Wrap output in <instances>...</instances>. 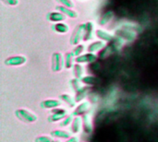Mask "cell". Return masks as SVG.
I'll use <instances>...</instances> for the list:
<instances>
[{
  "instance_id": "2",
  "label": "cell",
  "mask_w": 158,
  "mask_h": 142,
  "mask_svg": "<svg viewBox=\"0 0 158 142\" xmlns=\"http://www.w3.org/2000/svg\"><path fill=\"white\" fill-rule=\"evenodd\" d=\"M15 115L19 120H21V121H23L25 123H33V122H35L37 120V116L35 115L31 114V112H29V111H27L25 109H18V110H16Z\"/></svg>"
},
{
  "instance_id": "12",
  "label": "cell",
  "mask_w": 158,
  "mask_h": 142,
  "mask_svg": "<svg viewBox=\"0 0 158 142\" xmlns=\"http://www.w3.org/2000/svg\"><path fill=\"white\" fill-rule=\"evenodd\" d=\"M52 29H53V30H54L55 32H56V33H61V34L68 32L69 30L68 24H65V23H63V22L56 23L55 25L52 26Z\"/></svg>"
},
{
  "instance_id": "5",
  "label": "cell",
  "mask_w": 158,
  "mask_h": 142,
  "mask_svg": "<svg viewBox=\"0 0 158 142\" xmlns=\"http://www.w3.org/2000/svg\"><path fill=\"white\" fill-rule=\"evenodd\" d=\"M97 59V56L93 53H88L85 55H81L80 56H77L75 58V62L78 64H88V63H94Z\"/></svg>"
},
{
  "instance_id": "6",
  "label": "cell",
  "mask_w": 158,
  "mask_h": 142,
  "mask_svg": "<svg viewBox=\"0 0 158 142\" xmlns=\"http://www.w3.org/2000/svg\"><path fill=\"white\" fill-rule=\"evenodd\" d=\"M46 19L50 22H62L66 19V15L61 12H50L46 15Z\"/></svg>"
},
{
  "instance_id": "18",
  "label": "cell",
  "mask_w": 158,
  "mask_h": 142,
  "mask_svg": "<svg viewBox=\"0 0 158 142\" xmlns=\"http://www.w3.org/2000/svg\"><path fill=\"white\" fill-rule=\"evenodd\" d=\"M81 117H79V116H77V117H75L74 119H73V121H72V132L73 133H79L80 132V130H81Z\"/></svg>"
},
{
  "instance_id": "13",
  "label": "cell",
  "mask_w": 158,
  "mask_h": 142,
  "mask_svg": "<svg viewBox=\"0 0 158 142\" xmlns=\"http://www.w3.org/2000/svg\"><path fill=\"white\" fill-rule=\"evenodd\" d=\"M86 24V30H85V35H84V41H90L93 39V34H94V26L92 21H88L85 23Z\"/></svg>"
},
{
  "instance_id": "11",
  "label": "cell",
  "mask_w": 158,
  "mask_h": 142,
  "mask_svg": "<svg viewBox=\"0 0 158 142\" xmlns=\"http://www.w3.org/2000/svg\"><path fill=\"white\" fill-rule=\"evenodd\" d=\"M90 103L85 102V103H82L81 104H80L73 112V116H81V115H84L85 113H87L89 110H90Z\"/></svg>"
},
{
  "instance_id": "1",
  "label": "cell",
  "mask_w": 158,
  "mask_h": 142,
  "mask_svg": "<svg viewBox=\"0 0 158 142\" xmlns=\"http://www.w3.org/2000/svg\"><path fill=\"white\" fill-rule=\"evenodd\" d=\"M85 30H86V24H79L73 30L71 37H70V44L71 45H78L81 40L84 39L85 35Z\"/></svg>"
},
{
  "instance_id": "16",
  "label": "cell",
  "mask_w": 158,
  "mask_h": 142,
  "mask_svg": "<svg viewBox=\"0 0 158 142\" xmlns=\"http://www.w3.org/2000/svg\"><path fill=\"white\" fill-rule=\"evenodd\" d=\"M73 59H74V55L72 52H69L66 53L65 55V62H64V66L66 68H70L73 65Z\"/></svg>"
},
{
  "instance_id": "31",
  "label": "cell",
  "mask_w": 158,
  "mask_h": 142,
  "mask_svg": "<svg viewBox=\"0 0 158 142\" xmlns=\"http://www.w3.org/2000/svg\"><path fill=\"white\" fill-rule=\"evenodd\" d=\"M54 142H59L58 140H56V141H54Z\"/></svg>"
},
{
  "instance_id": "10",
  "label": "cell",
  "mask_w": 158,
  "mask_h": 142,
  "mask_svg": "<svg viewBox=\"0 0 158 142\" xmlns=\"http://www.w3.org/2000/svg\"><path fill=\"white\" fill-rule=\"evenodd\" d=\"M61 105V103L57 100H45L41 103V107L44 109H54Z\"/></svg>"
},
{
  "instance_id": "7",
  "label": "cell",
  "mask_w": 158,
  "mask_h": 142,
  "mask_svg": "<svg viewBox=\"0 0 158 142\" xmlns=\"http://www.w3.org/2000/svg\"><path fill=\"white\" fill-rule=\"evenodd\" d=\"M95 34L96 36L101 40V41H104V42H111L114 38L113 34L107 32L106 30H96L95 31Z\"/></svg>"
},
{
  "instance_id": "30",
  "label": "cell",
  "mask_w": 158,
  "mask_h": 142,
  "mask_svg": "<svg viewBox=\"0 0 158 142\" xmlns=\"http://www.w3.org/2000/svg\"><path fill=\"white\" fill-rule=\"evenodd\" d=\"M79 141V139L78 137H72V138H69L66 142H78Z\"/></svg>"
},
{
  "instance_id": "19",
  "label": "cell",
  "mask_w": 158,
  "mask_h": 142,
  "mask_svg": "<svg viewBox=\"0 0 158 142\" xmlns=\"http://www.w3.org/2000/svg\"><path fill=\"white\" fill-rule=\"evenodd\" d=\"M83 72H84V69H83V67L80 64L74 65V67H73V75H74L75 79H81V77L83 75Z\"/></svg>"
},
{
  "instance_id": "23",
  "label": "cell",
  "mask_w": 158,
  "mask_h": 142,
  "mask_svg": "<svg viewBox=\"0 0 158 142\" xmlns=\"http://www.w3.org/2000/svg\"><path fill=\"white\" fill-rule=\"evenodd\" d=\"M83 128H84V131L86 133H91L92 132V129H93L92 124L89 121V117L87 116L83 117Z\"/></svg>"
},
{
  "instance_id": "27",
  "label": "cell",
  "mask_w": 158,
  "mask_h": 142,
  "mask_svg": "<svg viewBox=\"0 0 158 142\" xmlns=\"http://www.w3.org/2000/svg\"><path fill=\"white\" fill-rule=\"evenodd\" d=\"M34 142H54V140L47 136H42V137L36 138L34 140Z\"/></svg>"
},
{
  "instance_id": "20",
  "label": "cell",
  "mask_w": 158,
  "mask_h": 142,
  "mask_svg": "<svg viewBox=\"0 0 158 142\" xmlns=\"http://www.w3.org/2000/svg\"><path fill=\"white\" fill-rule=\"evenodd\" d=\"M59 98H60L62 101H64L69 107H74V106H75V102H76V101H74V99H73L70 95L65 93V94H61V95L59 96Z\"/></svg>"
},
{
  "instance_id": "24",
  "label": "cell",
  "mask_w": 158,
  "mask_h": 142,
  "mask_svg": "<svg viewBox=\"0 0 158 142\" xmlns=\"http://www.w3.org/2000/svg\"><path fill=\"white\" fill-rule=\"evenodd\" d=\"M81 79H72L71 81H70V84H71V86H72V89L74 90V91H80L82 87H81Z\"/></svg>"
},
{
  "instance_id": "25",
  "label": "cell",
  "mask_w": 158,
  "mask_h": 142,
  "mask_svg": "<svg viewBox=\"0 0 158 142\" xmlns=\"http://www.w3.org/2000/svg\"><path fill=\"white\" fill-rule=\"evenodd\" d=\"M83 51H84V45L83 44H79V45H77L74 48V50L72 51V53H73L74 56H80Z\"/></svg>"
},
{
  "instance_id": "3",
  "label": "cell",
  "mask_w": 158,
  "mask_h": 142,
  "mask_svg": "<svg viewBox=\"0 0 158 142\" xmlns=\"http://www.w3.org/2000/svg\"><path fill=\"white\" fill-rule=\"evenodd\" d=\"M64 66V60L63 56L60 53H54L52 55V70L54 72H58L61 71Z\"/></svg>"
},
{
  "instance_id": "26",
  "label": "cell",
  "mask_w": 158,
  "mask_h": 142,
  "mask_svg": "<svg viewBox=\"0 0 158 142\" xmlns=\"http://www.w3.org/2000/svg\"><path fill=\"white\" fill-rule=\"evenodd\" d=\"M57 3H59L61 6H64L69 8H72L74 6V3L71 0H56Z\"/></svg>"
},
{
  "instance_id": "28",
  "label": "cell",
  "mask_w": 158,
  "mask_h": 142,
  "mask_svg": "<svg viewBox=\"0 0 158 142\" xmlns=\"http://www.w3.org/2000/svg\"><path fill=\"white\" fill-rule=\"evenodd\" d=\"M70 122H72V116H68L67 118L60 124V126H61V127H66V126H68Z\"/></svg>"
},
{
  "instance_id": "22",
  "label": "cell",
  "mask_w": 158,
  "mask_h": 142,
  "mask_svg": "<svg viewBox=\"0 0 158 142\" xmlns=\"http://www.w3.org/2000/svg\"><path fill=\"white\" fill-rule=\"evenodd\" d=\"M81 80L82 83L87 84V85H94V84H96V82H97L96 78L92 77V76H87V77L81 78Z\"/></svg>"
},
{
  "instance_id": "9",
  "label": "cell",
  "mask_w": 158,
  "mask_h": 142,
  "mask_svg": "<svg viewBox=\"0 0 158 142\" xmlns=\"http://www.w3.org/2000/svg\"><path fill=\"white\" fill-rule=\"evenodd\" d=\"M104 47H105V43H104V41L99 40V41H96V42L92 43L88 46L87 50H88V53H93V54H94V53L100 51L101 49H103Z\"/></svg>"
},
{
  "instance_id": "4",
  "label": "cell",
  "mask_w": 158,
  "mask_h": 142,
  "mask_svg": "<svg viewBox=\"0 0 158 142\" xmlns=\"http://www.w3.org/2000/svg\"><path fill=\"white\" fill-rule=\"evenodd\" d=\"M27 61V58L23 55H16L11 56L5 60V65L8 67H19L24 65Z\"/></svg>"
},
{
  "instance_id": "8",
  "label": "cell",
  "mask_w": 158,
  "mask_h": 142,
  "mask_svg": "<svg viewBox=\"0 0 158 142\" xmlns=\"http://www.w3.org/2000/svg\"><path fill=\"white\" fill-rule=\"evenodd\" d=\"M56 9L58 10L59 12L63 13V14L66 15L67 17L71 18H76L78 17V14H77L76 11H74V10H72V9H70V8H69V7H66V6H56Z\"/></svg>"
},
{
  "instance_id": "29",
  "label": "cell",
  "mask_w": 158,
  "mask_h": 142,
  "mask_svg": "<svg viewBox=\"0 0 158 142\" xmlns=\"http://www.w3.org/2000/svg\"><path fill=\"white\" fill-rule=\"evenodd\" d=\"M2 2H4L6 5H8V6H17V5H19V0H2Z\"/></svg>"
},
{
  "instance_id": "17",
  "label": "cell",
  "mask_w": 158,
  "mask_h": 142,
  "mask_svg": "<svg viewBox=\"0 0 158 142\" xmlns=\"http://www.w3.org/2000/svg\"><path fill=\"white\" fill-rule=\"evenodd\" d=\"M52 137L54 138H60V139H69L70 137V133L64 131V130H54L51 132Z\"/></svg>"
},
{
  "instance_id": "21",
  "label": "cell",
  "mask_w": 158,
  "mask_h": 142,
  "mask_svg": "<svg viewBox=\"0 0 158 142\" xmlns=\"http://www.w3.org/2000/svg\"><path fill=\"white\" fill-rule=\"evenodd\" d=\"M88 92V89L87 88H81L80 91H77L76 93V97H75V101L76 102H81V100H83Z\"/></svg>"
},
{
  "instance_id": "15",
  "label": "cell",
  "mask_w": 158,
  "mask_h": 142,
  "mask_svg": "<svg viewBox=\"0 0 158 142\" xmlns=\"http://www.w3.org/2000/svg\"><path fill=\"white\" fill-rule=\"evenodd\" d=\"M113 17H114V12L113 11H106L100 18V19H99V25L104 26V25L107 24L113 18Z\"/></svg>"
},
{
  "instance_id": "14",
  "label": "cell",
  "mask_w": 158,
  "mask_h": 142,
  "mask_svg": "<svg viewBox=\"0 0 158 142\" xmlns=\"http://www.w3.org/2000/svg\"><path fill=\"white\" fill-rule=\"evenodd\" d=\"M66 116H67V112L65 110H56V113L48 118V120L50 122H56L63 119Z\"/></svg>"
}]
</instances>
